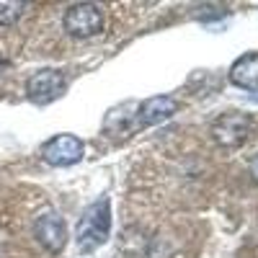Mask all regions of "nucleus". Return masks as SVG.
Segmentation results:
<instances>
[{"mask_svg":"<svg viewBox=\"0 0 258 258\" xmlns=\"http://www.w3.org/2000/svg\"><path fill=\"white\" fill-rule=\"evenodd\" d=\"M250 126H253V119L243 111H225L220 114L217 119L212 121V140L217 142L220 147L225 150H235L248 142L250 137Z\"/></svg>","mask_w":258,"mask_h":258,"instance_id":"nucleus-1","label":"nucleus"},{"mask_svg":"<svg viewBox=\"0 0 258 258\" xmlns=\"http://www.w3.org/2000/svg\"><path fill=\"white\" fill-rule=\"evenodd\" d=\"M109 202H96L85 209V214L78 222V243L83 250H93L98 248L106 235H109Z\"/></svg>","mask_w":258,"mask_h":258,"instance_id":"nucleus-2","label":"nucleus"},{"mask_svg":"<svg viewBox=\"0 0 258 258\" xmlns=\"http://www.w3.org/2000/svg\"><path fill=\"white\" fill-rule=\"evenodd\" d=\"M62 24H64L68 34L80 36V39H91L103 31V11L93 3H75L68 8Z\"/></svg>","mask_w":258,"mask_h":258,"instance_id":"nucleus-3","label":"nucleus"},{"mask_svg":"<svg viewBox=\"0 0 258 258\" xmlns=\"http://www.w3.org/2000/svg\"><path fill=\"white\" fill-rule=\"evenodd\" d=\"M64 88H68V78H64L59 70H39L34 73L29 80H26V93L34 103H52L54 98H59L64 93Z\"/></svg>","mask_w":258,"mask_h":258,"instance_id":"nucleus-4","label":"nucleus"},{"mask_svg":"<svg viewBox=\"0 0 258 258\" xmlns=\"http://www.w3.org/2000/svg\"><path fill=\"white\" fill-rule=\"evenodd\" d=\"M83 142L75 135H57L52 137L44 147H41V158H44L49 165L64 168V165H73L83 158Z\"/></svg>","mask_w":258,"mask_h":258,"instance_id":"nucleus-5","label":"nucleus"},{"mask_svg":"<svg viewBox=\"0 0 258 258\" xmlns=\"http://www.w3.org/2000/svg\"><path fill=\"white\" fill-rule=\"evenodd\" d=\"M34 232H36V240L44 245L49 253L62 250L64 240H68V227H64V220L59 217V214H52V212L36 220Z\"/></svg>","mask_w":258,"mask_h":258,"instance_id":"nucleus-6","label":"nucleus"},{"mask_svg":"<svg viewBox=\"0 0 258 258\" xmlns=\"http://www.w3.org/2000/svg\"><path fill=\"white\" fill-rule=\"evenodd\" d=\"M230 80L245 91L258 88V52H248L235 59V64L230 68Z\"/></svg>","mask_w":258,"mask_h":258,"instance_id":"nucleus-7","label":"nucleus"},{"mask_svg":"<svg viewBox=\"0 0 258 258\" xmlns=\"http://www.w3.org/2000/svg\"><path fill=\"white\" fill-rule=\"evenodd\" d=\"M176 101L170 96H153L147 98L142 106H140V124H158V121H165L170 114H176Z\"/></svg>","mask_w":258,"mask_h":258,"instance_id":"nucleus-8","label":"nucleus"},{"mask_svg":"<svg viewBox=\"0 0 258 258\" xmlns=\"http://www.w3.org/2000/svg\"><path fill=\"white\" fill-rule=\"evenodd\" d=\"M31 8L29 3H11V0H0V26H13L21 21V16Z\"/></svg>","mask_w":258,"mask_h":258,"instance_id":"nucleus-9","label":"nucleus"},{"mask_svg":"<svg viewBox=\"0 0 258 258\" xmlns=\"http://www.w3.org/2000/svg\"><path fill=\"white\" fill-rule=\"evenodd\" d=\"M250 168H253V173H255V178H258V155L250 160Z\"/></svg>","mask_w":258,"mask_h":258,"instance_id":"nucleus-10","label":"nucleus"}]
</instances>
